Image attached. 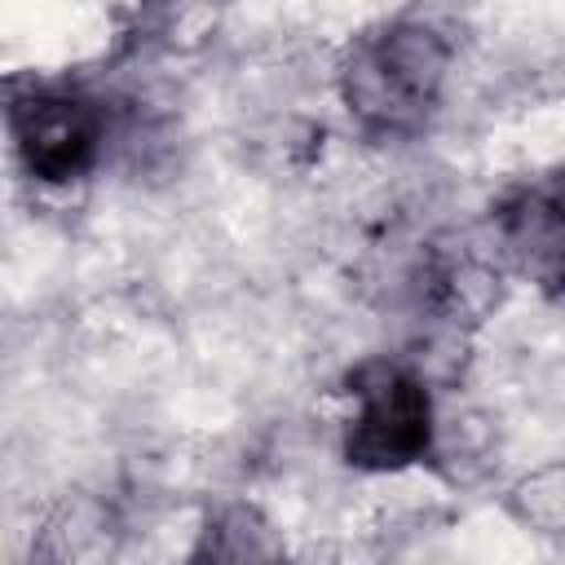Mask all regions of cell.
<instances>
[{
  "label": "cell",
  "mask_w": 565,
  "mask_h": 565,
  "mask_svg": "<svg viewBox=\"0 0 565 565\" xmlns=\"http://www.w3.org/2000/svg\"><path fill=\"white\" fill-rule=\"evenodd\" d=\"M455 40L419 13L358 31L335 57V97L366 141H411L441 110Z\"/></svg>",
  "instance_id": "1"
},
{
  "label": "cell",
  "mask_w": 565,
  "mask_h": 565,
  "mask_svg": "<svg viewBox=\"0 0 565 565\" xmlns=\"http://www.w3.org/2000/svg\"><path fill=\"white\" fill-rule=\"evenodd\" d=\"M4 128L13 163L44 190H71L88 181L110 146V106L84 84L26 79L9 84Z\"/></svg>",
  "instance_id": "3"
},
{
  "label": "cell",
  "mask_w": 565,
  "mask_h": 565,
  "mask_svg": "<svg viewBox=\"0 0 565 565\" xmlns=\"http://www.w3.org/2000/svg\"><path fill=\"white\" fill-rule=\"evenodd\" d=\"M344 393L353 402L344 428H340V455L353 472L393 477L419 463H433L437 446V397L433 380L406 362L402 353L362 358Z\"/></svg>",
  "instance_id": "2"
},
{
  "label": "cell",
  "mask_w": 565,
  "mask_h": 565,
  "mask_svg": "<svg viewBox=\"0 0 565 565\" xmlns=\"http://www.w3.org/2000/svg\"><path fill=\"white\" fill-rule=\"evenodd\" d=\"M486 243L508 278L543 300H565V168L512 181L490 207Z\"/></svg>",
  "instance_id": "4"
},
{
  "label": "cell",
  "mask_w": 565,
  "mask_h": 565,
  "mask_svg": "<svg viewBox=\"0 0 565 565\" xmlns=\"http://www.w3.org/2000/svg\"><path fill=\"white\" fill-rule=\"evenodd\" d=\"M282 534L274 530V521L256 508V503H221L207 512L199 543L190 547V561H278Z\"/></svg>",
  "instance_id": "5"
},
{
  "label": "cell",
  "mask_w": 565,
  "mask_h": 565,
  "mask_svg": "<svg viewBox=\"0 0 565 565\" xmlns=\"http://www.w3.org/2000/svg\"><path fill=\"white\" fill-rule=\"evenodd\" d=\"M503 512L539 539H565V455L521 472L503 490Z\"/></svg>",
  "instance_id": "6"
}]
</instances>
